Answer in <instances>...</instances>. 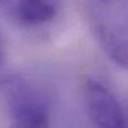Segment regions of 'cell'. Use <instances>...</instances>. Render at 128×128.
<instances>
[{"label":"cell","mask_w":128,"mask_h":128,"mask_svg":"<svg viewBox=\"0 0 128 128\" xmlns=\"http://www.w3.org/2000/svg\"><path fill=\"white\" fill-rule=\"evenodd\" d=\"M85 102L91 122L97 127L120 128L124 124L123 113L116 97L97 81L85 85Z\"/></svg>","instance_id":"cell-1"},{"label":"cell","mask_w":128,"mask_h":128,"mask_svg":"<svg viewBox=\"0 0 128 128\" xmlns=\"http://www.w3.org/2000/svg\"><path fill=\"white\" fill-rule=\"evenodd\" d=\"M29 93L18 96L12 104V118L18 127H46V108Z\"/></svg>","instance_id":"cell-2"},{"label":"cell","mask_w":128,"mask_h":128,"mask_svg":"<svg viewBox=\"0 0 128 128\" xmlns=\"http://www.w3.org/2000/svg\"><path fill=\"white\" fill-rule=\"evenodd\" d=\"M16 15L26 25H42L56 15V5L52 0H20Z\"/></svg>","instance_id":"cell-3"}]
</instances>
